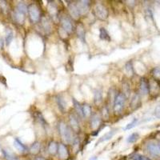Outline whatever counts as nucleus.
Masks as SVG:
<instances>
[{"instance_id": "c85d7f7f", "label": "nucleus", "mask_w": 160, "mask_h": 160, "mask_svg": "<svg viewBox=\"0 0 160 160\" xmlns=\"http://www.w3.org/2000/svg\"><path fill=\"white\" fill-rule=\"evenodd\" d=\"M3 154L7 160H15V156L7 150H3Z\"/></svg>"}, {"instance_id": "cd10ccee", "label": "nucleus", "mask_w": 160, "mask_h": 160, "mask_svg": "<svg viewBox=\"0 0 160 160\" xmlns=\"http://www.w3.org/2000/svg\"><path fill=\"white\" fill-rule=\"evenodd\" d=\"M83 106V115L84 117H89L91 114V108L89 104L85 103Z\"/></svg>"}, {"instance_id": "2f4dec72", "label": "nucleus", "mask_w": 160, "mask_h": 160, "mask_svg": "<svg viewBox=\"0 0 160 160\" xmlns=\"http://www.w3.org/2000/svg\"><path fill=\"white\" fill-rule=\"evenodd\" d=\"M138 119H136V118H135L133 120H132V122H130L129 124L127 125V127L124 128V130H130V129H132L133 127H135L136 126V124H137V122H138Z\"/></svg>"}, {"instance_id": "6e6552de", "label": "nucleus", "mask_w": 160, "mask_h": 160, "mask_svg": "<svg viewBox=\"0 0 160 160\" xmlns=\"http://www.w3.org/2000/svg\"><path fill=\"white\" fill-rule=\"evenodd\" d=\"M69 121H70L71 129H72L75 132H76V133L79 132L80 127H79V123L78 119H77V118H76L74 114H70V116H69Z\"/></svg>"}, {"instance_id": "b1692460", "label": "nucleus", "mask_w": 160, "mask_h": 160, "mask_svg": "<svg viewBox=\"0 0 160 160\" xmlns=\"http://www.w3.org/2000/svg\"><path fill=\"white\" fill-rule=\"evenodd\" d=\"M14 18L18 23H23V22H24V14H22L19 11H15L14 14Z\"/></svg>"}, {"instance_id": "2eb2a0df", "label": "nucleus", "mask_w": 160, "mask_h": 160, "mask_svg": "<svg viewBox=\"0 0 160 160\" xmlns=\"http://www.w3.org/2000/svg\"><path fill=\"white\" fill-rule=\"evenodd\" d=\"M56 103H57V105L59 106V109L62 111V113H64L66 108H67V104L64 101V98H62L61 95H58L56 97Z\"/></svg>"}, {"instance_id": "ddd939ff", "label": "nucleus", "mask_w": 160, "mask_h": 160, "mask_svg": "<svg viewBox=\"0 0 160 160\" xmlns=\"http://www.w3.org/2000/svg\"><path fill=\"white\" fill-rule=\"evenodd\" d=\"M140 104H141L140 96L138 94H135L130 101V107L133 110H135L140 106Z\"/></svg>"}, {"instance_id": "58836bf2", "label": "nucleus", "mask_w": 160, "mask_h": 160, "mask_svg": "<svg viewBox=\"0 0 160 160\" xmlns=\"http://www.w3.org/2000/svg\"><path fill=\"white\" fill-rule=\"evenodd\" d=\"M90 160H97V157H95V156H94V157H91L90 159Z\"/></svg>"}, {"instance_id": "4468645a", "label": "nucleus", "mask_w": 160, "mask_h": 160, "mask_svg": "<svg viewBox=\"0 0 160 160\" xmlns=\"http://www.w3.org/2000/svg\"><path fill=\"white\" fill-rule=\"evenodd\" d=\"M76 32H77V35H78V38L80 39V40L83 42V43H85L86 42V38H85V29L83 25V24H79L77 26V28H76Z\"/></svg>"}, {"instance_id": "c9c22d12", "label": "nucleus", "mask_w": 160, "mask_h": 160, "mask_svg": "<svg viewBox=\"0 0 160 160\" xmlns=\"http://www.w3.org/2000/svg\"><path fill=\"white\" fill-rule=\"evenodd\" d=\"M155 116H156V118L160 119V104L159 105H158V106L155 107Z\"/></svg>"}, {"instance_id": "c756f323", "label": "nucleus", "mask_w": 160, "mask_h": 160, "mask_svg": "<svg viewBox=\"0 0 160 160\" xmlns=\"http://www.w3.org/2000/svg\"><path fill=\"white\" fill-rule=\"evenodd\" d=\"M42 25H43L44 30H46V32H50V31H51V24H50L49 21H48L47 19H45V18L42 19Z\"/></svg>"}, {"instance_id": "4be33fe9", "label": "nucleus", "mask_w": 160, "mask_h": 160, "mask_svg": "<svg viewBox=\"0 0 160 160\" xmlns=\"http://www.w3.org/2000/svg\"><path fill=\"white\" fill-rule=\"evenodd\" d=\"M39 151H40V143H39L38 142L34 143L30 148V154H32V155H37Z\"/></svg>"}, {"instance_id": "6ab92c4d", "label": "nucleus", "mask_w": 160, "mask_h": 160, "mask_svg": "<svg viewBox=\"0 0 160 160\" xmlns=\"http://www.w3.org/2000/svg\"><path fill=\"white\" fill-rule=\"evenodd\" d=\"M73 104L74 107L75 109L77 114H79V116H80L81 118H84V115H83V106H81V104L78 102V101L73 98Z\"/></svg>"}, {"instance_id": "f257e3e1", "label": "nucleus", "mask_w": 160, "mask_h": 160, "mask_svg": "<svg viewBox=\"0 0 160 160\" xmlns=\"http://www.w3.org/2000/svg\"><path fill=\"white\" fill-rule=\"evenodd\" d=\"M127 99V96L123 93H118L115 96L113 109L115 114H120L122 112V109L124 107L125 102Z\"/></svg>"}, {"instance_id": "0eeeda50", "label": "nucleus", "mask_w": 160, "mask_h": 160, "mask_svg": "<svg viewBox=\"0 0 160 160\" xmlns=\"http://www.w3.org/2000/svg\"><path fill=\"white\" fill-rule=\"evenodd\" d=\"M58 154L59 156L60 159L65 160L67 159L69 156V152H68L67 148L66 147L64 144L60 143L59 145V149H58Z\"/></svg>"}, {"instance_id": "7c9ffc66", "label": "nucleus", "mask_w": 160, "mask_h": 160, "mask_svg": "<svg viewBox=\"0 0 160 160\" xmlns=\"http://www.w3.org/2000/svg\"><path fill=\"white\" fill-rule=\"evenodd\" d=\"M138 138H139V135H138V133L131 134V135L127 138V143H135V142L138 139Z\"/></svg>"}, {"instance_id": "a211bd4d", "label": "nucleus", "mask_w": 160, "mask_h": 160, "mask_svg": "<svg viewBox=\"0 0 160 160\" xmlns=\"http://www.w3.org/2000/svg\"><path fill=\"white\" fill-rule=\"evenodd\" d=\"M58 149H59V145L54 141H51L48 145V152L51 155H56L58 153Z\"/></svg>"}, {"instance_id": "f704fd0d", "label": "nucleus", "mask_w": 160, "mask_h": 160, "mask_svg": "<svg viewBox=\"0 0 160 160\" xmlns=\"http://www.w3.org/2000/svg\"><path fill=\"white\" fill-rule=\"evenodd\" d=\"M103 116L105 119H107L109 118V111L106 106H104L103 108Z\"/></svg>"}, {"instance_id": "412c9836", "label": "nucleus", "mask_w": 160, "mask_h": 160, "mask_svg": "<svg viewBox=\"0 0 160 160\" xmlns=\"http://www.w3.org/2000/svg\"><path fill=\"white\" fill-rule=\"evenodd\" d=\"M16 11L25 15L28 12V7L25 3H19L16 7Z\"/></svg>"}, {"instance_id": "f8f14e48", "label": "nucleus", "mask_w": 160, "mask_h": 160, "mask_svg": "<svg viewBox=\"0 0 160 160\" xmlns=\"http://www.w3.org/2000/svg\"><path fill=\"white\" fill-rule=\"evenodd\" d=\"M101 123V119L98 114H94L91 116V119H90V127L92 129H96L100 126Z\"/></svg>"}, {"instance_id": "a878e982", "label": "nucleus", "mask_w": 160, "mask_h": 160, "mask_svg": "<svg viewBox=\"0 0 160 160\" xmlns=\"http://www.w3.org/2000/svg\"><path fill=\"white\" fill-rule=\"evenodd\" d=\"M125 71L127 75L129 76L133 75L134 73V70H133V66H132V62H128L126 63L125 65Z\"/></svg>"}, {"instance_id": "9d476101", "label": "nucleus", "mask_w": 160, "mask_h": 160, "mask_svg": "<svg viewBox=\"0 0 160 160\" xmlns=\"http://www.w3.org/2000/svg\"><path fill=\"white\" fill-rule=\"evenodd\" d=\"M68 11H69V13L71 14V16L74 19H78L80 17V14H79V10H78L77 7H76V4H74V3L69 4V6H68Z\"/></svg>"}, {"instance_id": "7ed1b4c3", "label": "nucleus", "mask_w": 160, "mask_h": 160, "mask_svg": "<svg viewBox=\"0 0 160 160\" xmlns=\"http://www.w3.org/2000/svg\"><path fill=\"white\" fill-rule=\"evenodd\" d=\"M28 14H29V17H30V19L32 22H37L39 21L40 13H39L38 8L36 5L30 4L28 7Z\"/></svg>"}, {"instance_id": "f3484780", "label": "nucleus", "mask_w": 160, "mask_h": 160, "mask_svg": "<svg viewBox=\"0 0 160 160\" xmlns=\"http://www.w3.org/2000/svg\"><path fill=\"white\" fill-rule=\"evenodd\" d=\"M14 146L19 151L24 152L27 151V147L19 140V138H14Z\"/></svg>"}, {"instance_id": "1a4fd4ad", "label": "nucleus", "mask_w": 160, "mask_h": 160, "mask_svg": "<svg viewBox=\"0 0 160 160\" xmlns=\"http://www.w3.org/2000/svg\"><path fill=\"white\" fill-rule=\"evenodd\" d=\"M159 91V83L155 79L149 81V93L152 95H157Z\"/></svg>"}, {"instance_id": "dca6fc26", "label": "nucleus", "mask_w": 160, "mask_h": 160, "mask_svg": "<svg viewBox=\"0 0 160 160\" xmlns=\"http://www.w3.org/2000/svg\"><path fill=\"white\" fill-rule=\"evenodd\" d=\"M99 37L102 40L106 41V42H111V38L109 35L108 31L104 27H101L99 29Z\"/></svg>"}, {"instance_id": "5701e85b", "label": "nucleus", "mask_w": 160, "mask_h": 160, "mask_svg": "<svg viewBox=\"0 0 160 160\" xmlns=\"http://www.w3.org/2000/svg\"><path fill=\"white\" fill-rule=\"evenodd\" d=\"M114 133H115V131H114V130H111V131H109L108 133L105 134L103 137H101V138L99 139V141L97 143V144L99 143H103V142L107 141V140H109V139H111V138L114 136Z\"/></svg>"}, {"instance_id": "e433bc0d", "label": "nucleus", "mask_w": 160, "mask_h": 160, "mask_svg": "<svg viewBox=\"0 0 160 160\" xmlns=\"http://www.w3.org/2000/svg\"><path fill=\"white\" fill-rule=\"evenodd\" d=\"M35 160H46L44 158L41 157V156H38V157L35 158Z\"/></svg>"}, {"instance_id": "9b49d317", "label": "nucleus", "mask_w": 160, "mask_h": 160, "mask_svg": "<svg viewBox=\"0 0 160 160\" xmlns=\"http://www.w3.org/2000/svg\"><path fill=\"white\" fill-rule=\"evenodd\" d=\"M147 148L148 152H149L151 155H154V156H159V155H160V150L159 148L158 144L151 143H149L147 145Z\"/></svg>"}, {"instance_id": "473e14b6", "label": "nucleus", "mask_w": 160, "mask_h": 160, "mask_svg": "<svg viewBox=\"0 0 160 160\" xmlns=\"http://www.w3.org/2000/svg\"><path fill=\"white\" fill-rule=\"evenodd\" d=\"M13 33L11 30H9L8 32L7 33V36H6V43H7V45H9L11 43V41L13 39Z\"/></svg>"}, {"instance_id": "39448f33", "label": "nucleus", "mask_w": 160, "mask_h": 160, "mask_svg": "<svg viewBox=\"0 0 160 160\" xmlns=\"http://www.w3.org/2000/svg\"><path fill=\"white\" fill-rule=\"evenodd\" d=\"M89 1H79L76 3V7L79 10L80 14H84L89 10Z\"/></svg>"}, {"instance_id": "bb28decb", "label": "nucleus", "mask_w": 160, "mask_h": 160, "mask_svg": "<svg viewBox=\"0 0 160 160\" xmlns=\"http://www.w3.org/2000/svg\"><path fill=\"white\" fill-rule=\"evenodd\" d=\"M151 75L153 77V79H155L157 82L160 81V68L155 67L151 71Z\"/></svg>"}, {"instance_id": "aec40b11", "label": "nucleus", "mask_w": 160, "mask_h": 160, "mask_svg": "<svg viewBox=\"0 0 160 160\" xmlns=\"http://www.w3.org/2000/svg\"><path fill=\"white\" fill-rule=\"evenodd\" d=\"M67 127H68L67 125L64 122H62V121L59 123V131L60 135H61L62 139H63L64 137H65V135H66V132H67Z\"/></svg>"}, {"instance_id": "393cba45", "label": "nucleus", "mask_w": 160, "mask_h": 160, "mask_svg": "<svg viewBox=\"0 0 160 160\" xmlns=\"http://www.w3.org/2000/svg\"><path fill=\"white\" fill-rule=\"evenodd\" d=\"M102 99H103V95H102L101 90H96L95 92V97H94L95 103L96 105H98V104H99L102 102Z\"/></svg>"}, {"instance_id": "ea45409f", "label": "nucleus", "mask_w": 160, "mask_h": 160, "mask_svg": "<svg viewBox=\"0 0 160 160\" xmlns=\"http://www.w3.org/2000/svg\"><path fill=\"white\" fill-rule=\"evenodd\" d=\"M158 146H159V150H160V141H159V143H158Z\"/></svg>"}, {"instance_id": "20e7f679", "label": "nucleus", "mask_w": 160, "mask_h": 160, "mask_svg": "<svg viewBox=\"0 0 160 160\" xmlns=\"http://www.w3.org/2000/svg\"><path fill=\"white\" fill-rule=\"evenodd\" d=\"M61 25H62V30H65L68 34H71L73 31V25L71 23V20L67 17H62L60 19Z\"/></svg>"}, {"instance_id": "72a5a7b5", "label": "nucleus", "mask_w": 160, "mask_h": 160, "mask_svg": "<svg viewBox=\"0 0 160 160\" xmlns=\"http://www.w3.org/2000/svg\"><path fill=\"white\" fill-rule=\"evenodd\" d=\"M132 159L133 160H151V159H149V158L146 157V156H143V155H138V154H136V155H133Z\"/></svg>"}, {"instance_id": "423d86ee", "label": "nucleus", "mask_w": 160, "mask_h": 160, "mask_svg": "<svg viewBox=\"0 0 160 160\" xmlns=\"http://www.w3.org/2000/svg\"><path fill=\"white\" fill-rule=\"evenodd\" d=\"M139 89L143 95H147L149 94V81H147V79L142 78L139 83Z\"/></svg>"}, {"instance_id": "4c0bfd02", "label": "nucleus", "mask_w": 160, "mask_h": 160, "mask_svg": "<svg viewBox=\"0 0 160 160\" xmlns=\"http://www.w3.org/2000/svg\"><path fill=\"white\" fill-rule=\"evenodd\" d=\"M3 46V38H0V46Z\"/></svg>"}, {"instance_id": "f03ea898", "label": "nucleus", "mask_w": 160, "mask_h": 160, "mask_svg": "<svg viewBox=\"0 0 160 160\" xmlns=\"http://www.w3.org/2000/svg\"><path fill=\"white\" fill-rule=\"evenodd\" d=\"M94 13L95 16L100 20H106L108 17V11L106 7H104L103 4L98 3L96 4L94 8Z\"/></svg>"}]
</instances>
